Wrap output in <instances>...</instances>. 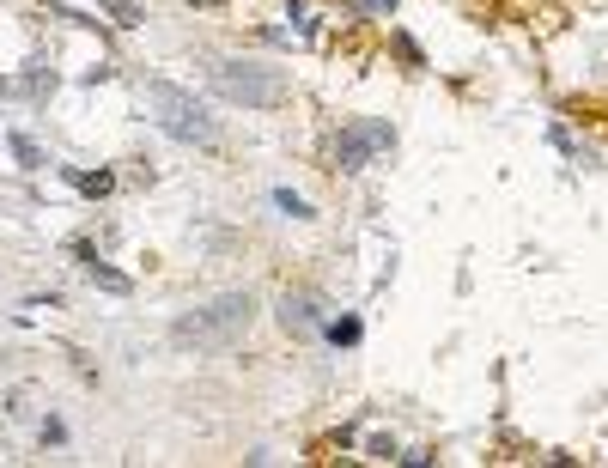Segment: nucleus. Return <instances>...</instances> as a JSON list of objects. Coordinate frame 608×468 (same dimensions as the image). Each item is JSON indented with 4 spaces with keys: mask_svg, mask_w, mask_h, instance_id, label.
<instances>
[{
    "mask_svg": "<svg viewBox=\"0 0 608 468\" xmlns=\"http://www.w3.org/2000/svg\"><path fill=\"white\" fill-rule=\"evenodd\" d=\"M195 7H219V0H195Z\"/></svg>",
    "mask_w": 608,
    "mask_h": 468,
    "instance_id": "9b49d317",
    "label": "nucleus"
},
{
    "mask_svg": "<svg viewBox=\"0 0 608 468\" xmlns=\"http://www.w3.org/2000/svg\"><path fill=\"white\" fill-rule=\"evenodd\" d=\"M250 317H256V298H250V292H225V298L201 304L195 317H183L171 335H177L183 347H213V341H225V335L250 329Z\"/></svg>",
    "mask_w": 608,
    "mask_h": 468,
    "instance_id": "f03ea898",
    "label": "nucleus"
},
{
    "mask_svg": "<svg viewBox=\"0 0 608 468\" xmlns=\"http://www.w3.org/2000/svg\"><path fill=\"white\" fill-rule=\"evenodd\" d=\"M146 110H152V122H159L171 140H183V146H213L219 140V122L207 116V104H195L183 86H171V80H152L146 86Z\"/></svg>",
    "mask_w": 608,
    "mask_h": 468,
    "instance_id": "f257e3e1",
    "label": "nucleus"
},
{
    "mask_svg": "<svg viewBox=\"0 0 608 468\" xmlns=\"http://www.w3.org/2000/svg\"><path fill=\"white\" fill-rule=\"evenodd\" d=\"M384 146H396L390 122H359V128H347V134L335 140V165H341V171H365Z\"/></svg>",
    "mask_w": 608,
    "mask_h": 468,
    "instance_id": "20e7f679",
    "label": "nucleus"
},
{
    "mask_svg": "<svg viewBox=\"0 0 608 468\" xmlns=\"http://www.w3.org/2000/svg\"><path fill=\"white\" fill-rule=\"evenodd\" d=\"M98 7H104L116 25H140V7H134V0H98Z\"/></svg>",
    "mask_w": 608,
    "mask_h": 468,
    "instance_id": "6e6552de",
    "label": "nucleus"
},
{
    "mask_svg": "<svg viewBox=\"0 0 608 468\" xmlns=\"http://www.w3.org/2000/svg\"><path fill=\"white\" fill-rule=\"evenodd\" d=\"M365 13H396V0H365Z\"/></svg>",
    "mask_w": 608,
    "mask_h": 468,
    "instance_id": "9d476101",
    "label": "nucleus"
},
{
    "mask_svg": "<svg viewBox=\"0 0 608 468\" xmlns=\"http://www.w3.org/2000/svg\"><path fill=\"white\" fill-rule=\"evenodd\" d=\"M274 207H280V213H292V219H311V201L292 195V189H274Z\"/></svg>",
    "mask_w": 608,
    "mask_h": 468,
    "instance_id": "0eeeda50",
    "label": "nucleus"
},
{
    "mask_svg": "<svg viewBox=\"0 0 608 468\" xmlns=\"http://www.w3.org/2000/svg\"><path fill=\"white\" fill-rule=\"evenodd\" d=\"M213 86L232 98V104H250V110H274L286 98L280 80H268V73H256V67H238V61H219L213 67Z\"/></svg>",
    "mask_w": 608,
    "mask_h": 468,
    "instance_id": "7ed1b4c3",
    "label": "nucleus"
},
{
    "mask_svg": "<svg viewBox=\"0 0 608 468\" xmlns=\"http://www.w3.org/2000/svg\"><path fill=\"white\" fill-rule=\"evenodd\" d=\"M329 341H341V347H353V341H359V323H353V317H341V323H329Z\"/></svg>",
    "mask_w": 608,
    "mask_h": 468,
    "instance_id": "1a4fd4ad",
    "label": "nucleus"
},
{
    "mask_svg": "<svg viewBox=\"0 0 608 468\" xmlns=\"http://www.w3.org/2000/svg\"><path fill=\"white\" fill-rule=\"evenodd\" d=\"M73 189H80V195H110L116 177H110V171H80V177H73Z\"/></svg>",
    "mask_w": 608,
    "mask_h": 468,
    "instance_id": "423d86ee",
    "label": "nucleus"
},
{
    "mask_svg": "<svg viewBox=\"0 0 608 468\" xmlns=\"http://www.w3.org/2000/svg\"><path fill=\"white\" fill-rule=\"evenodd\" d=\"M280 323H286L292 335H317V329H323V304H317L311 292H298V298L280 304Z\"/></svg>",
    "mask_w": 608,
    "mask_h": 468,
    "instance_id": "39448f33",
    "label": "nucleus"
}]
</instances>
